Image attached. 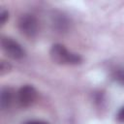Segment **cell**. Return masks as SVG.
<instances>
[{
  "mask_svg": "<svg viewBox=\"0 0 124 124\" xmlns=\"http://www.w3.org/2000/svg\"><path fill=\"white\" fill-rule=\"evenodd\" d=\"M49 56L54 63L60 65H78L82 62L79 54L72 52L61 44H54L49 50Z\"/></svg>",
  "mask_w": 124,
  "mask_h": 124,
  "instance_id": "cell-1",
  "label": "cell"
},
{
  "mask_svg": "<svg viewBox=\"0 0 124 124\" xmlns=\"http://www.w3.org/2000/svg\"><path fill=\"white\" fill-rule=\"evenodd\" d=\"M18 30L27 38H33L39 31V20L32 14H23L17 21Z\"/></svg>",
  "mask_w": 124,
  "mask_h": 124,
  "instance_id": "cell-2",
  "label": "cell"
},
{
  "mask_svg": "<svg viewBox=\"0 0 124 124\" xmlns=\"http://www.w3.org/2000/svg\"><path fill=\"white\" fill-rule=\"evenodd\" d=\"M1 47L10 58L15 60H20L26 54L22 46L11 37H1Z\"/></svg>",
  "mask_w": 124,
  "mask_h": 124,
  "instance_id": "cell-3",
  "label": "cell"
},
{
  "mask_svg": "<svg viewBox=\"0 0 124 124\" xmlns=\"http://www.w3.org/2000/svg\"><path fill=\"white\" fill-rule=\"evenodd\" d=\"M38 97V92L32 85L26 84L19 88L17 91L16 99L20 106L22 107H30L33 105Z\"/></svg>",
  "mask_w": 124,
  "mask_h": 124,
  "instance_id": "cell-4",
  "label": "cell"
},
{
  "mask_svg": "<svg viewBox=\"0 0 124 124\" xmlns=\"http://www.w3.org/2000/svg\"><path fill=\"white\" fill-rule=\"evenodd\" d=\"M14 91L11 87H3L0 93V106L2 109H8L14 102Z\"/></svg>",
  "mask_w": 124,
  "mask_h": 124,
  "instance_id": "cell-5",
  "label": "cell"
},
{
  "mask_svg": "<svg viewBox=\"0 0 124 124\" xmlns=\"http://www.w3.org/2000/svg\"><path fill=\"white\" fill-rule=\"evenodd\" d=\"M53 25L54 27L58 30V31H65L68 29L69 27V20L67 19L66 16H64L63 15L59 14V15H55V16H53Z\"/></svg>",
  "mask_w": 124,
  "mask_h": 124,
  "instance_id": "cell-6",
  "label": "cell"
},
{
  "mask_svg": "<svg viewBox=\"0 0 124 124\" xmlns=\"http://www.w3.org/2000/svg\"><path fill=\"white\" fill-rule=\"evenodd\" d=\"M112 78L119 84L124 85V68H116L112 72Z\"/></svg>",
  "mask_w": 124,
  "mask_h": 124,
  "instance_id": "cell-7",
  "label": "cell"
},
{
  "mask_svg": "<svg viewBox=\"0 0 124 124\" xmlns=\"http://www.w3.org/2000/svg\"><path fill=\"white\" fill-rule=\"evenodd\" d=\"M8 18H9V12L6 9L1 8V10H0V25L3 26L7 22Z\"/></svg>",
  "mask_w": 124,
  "mask_h": 124,
  "instance_id": "cell-8",
  "label": "cell"
},
{
  "mask_svg": "<svg viewBox=\"0 0 124 124\" xmlns=\"http://www.w3.org/2000/svg\"><path fill=\"white\" fill-rule=\"evenodd\" d=\"M10 70H11V65L7 61L2 60L0 63V74L3 76L5 74H7L8 72H10Z\"/></svg>",
  "mask_w": 124,
  "mask_h": 124,
  "instance_id": "cell-9",
  "label": "cell"
},
{
  "mask_svg": "<svg viewBox=\"0 0 124 124\" xmlns=\"http://www.w3.org/2000/svg\"><path fill=\"white\" fill-rule=\"evenodd\" d=\"M117 119L120 122H124V106L118 110V112H117Z\"/></svg>",
  "mask_w": 124,
  "mask_h": 124,
  "instance_id": "cell-10",
  "label": "cell"
},
{
  "mask_svg": "<svg viewBox=\"0 0 124 124\" xmlns=\"http://www.w3.org/2000/svg\"><path fill=\"white\" fill-rule=\"evenodd\" d=\"M24 124H49V123L43 121V120H29V121L25 122Z\"/></svg>",
  "mask_w": 124,
  "mask_h": 124,
  "instance_id": "cell-11",
  "label": "cell"
}]
</instances>
